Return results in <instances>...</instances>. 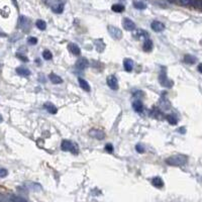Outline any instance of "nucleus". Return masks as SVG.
<instances>
[{"label":"nucleus","mask_w":202,"mask_h":202,"mask_svg":"<svg viewBox=\"0 0 202 202\" xmlns=\"http://www.w3.org/2000/svg\"><path fill=\"white\" fill-rule=\"evenodd\" d=\"M188 162V157L185 155H174L169 157L166 160V163L170 166H176V167H179V166H184L186 165Z\"/></svg>","instance_id":"nucleus-1"},{"label":"nucleus","mask_w":202,"mask_h":202,"mask_svg":"<svg viewBox=\"0 0 202 202\" xmlns=\"http://www.w3.org/2000/svg\"><path fill=\"white\" fill-rule=\"evenodd\" d=\"M45 3L51 7L55 13H62L64 11L65 0H45Z\"/></svg>","instance_id":"nucleus-2"},{"label":"nucleus","mask_w":202,"mask_h":202,"mask_svg":"<svg viewBox=\"0 0 202 202\" xmlns=\"http://www.w3.org/2000/svg\"><path fill=\"white\" fill-rule=\"evenodd\" d=\"M61 148H62V150H65V152H71V153L75 154V155L78 154V146H77V144L72 142L69 140H63L62 144H61Z\"/></svg>","instance_id":"nucleus-3"},{"label":"nucleus","mask_w":202,"mask_h":202,"mask_svg":"<svg viewBox=\"0 0 202 202\" xmlns=\"http://www.w3.org/2000/svg\"><path fill=\"white\" fill-rule=\"evenodd\" d=\"M108 33H109L110 37L114 39H120L122 37V31H120L118 27L113 26V25H108L107 26Z\"/></svg>","instance_id":"nucleus-4"},{"label":"nucleus","mask_w":202,"mask_h":202,"mask_svg":"<svg viewBox=\"0 0 202 202\" xmlns=\"http://www.w3.org/2000/svg\"><path fill=\"white\" fill-rule=\"evenodd\" d=\"M18 26H19V28H21L23 31H27L31 28V20H29L27 17L21 15V16H19V19H18Z\"/></svg>","instance_id":"nucleus-5"},{"label":"nucleus","mask_w":202,"mask_h":202,"mask_svg":"<svg viewBox=\"0 0 202 202\" xmlns=\"http://www.w3.org/2000/svg\"><path fill=\"white\" fill-rule=\"evenodd\" d=\"M106 83H107L108 87L112 90H117L118 89V81L114 75H109L106 79Z\"/></svg>","instance_id":"nucleus-6"},{"label":"nucleus","mask_w":202,"mask_h":202,"mask_svg":"<svg viewBox=\"0 0 202 202\" xmlns=\"http://www.w3.org/2000/svg\"><path fill=\"white\" fill-rule=\"evenodd\" d=\"M159 81H160V83H161L162 86H164V87L171 88V87L173 86V81L168 79L167 75H166L165 73H161V75H160V77H159Z\"/></svg>","instance_id":"nucleus-7"},{"label":"nucleus","mask_w":202,"mask_h":202,"mask_svg":"<svg viewBox=\"0 0 202 202\" xmlns=\"http://www.w3.org/2000/svg\"><path fill=\"white\" fill-rule=\"evenodd\" d=\"M122 25H123L124 29H126V31H132L136 29V23H134L132 19L127 18V17H124V18L122 19Z\"/></svg>","instance_id":"nucleus-8"},{"label":"nucleus","mask_w":202,"mask_h":202,"mask_svg":"<svg viewBox=\"0 0 202 202\" xmlns=\"http://www.w3.org/2000/svg\"><path fill=\"white\" fill-rule=\"evenodd\" d=\"M150 27H152V29H153L154 31H156V33H161V31H163L164 29H165L164 23H162L161 21H158V20H154L153 22H152V24H150Z\"/></svg>","instance_id":"nucleus-9"},{"label":"nucleus","mask_w":202,"mask_h":202,"mask_svg":"<svg viewBox=\"0 0 202 202\" xmlns=\"http://www.w3.org/2000/svg\"><path fill=\"white\" fill-rule=\"evenodd\" d=\"M92 138H96V140H103L105 138V134H104L102 130H99V129H91L90 132H89Z\"/></svg>","instance_id":"nucleus-10"},{"label":"nucleus","mask_w":202,"mask_h":202,"mask_svg":"<svg viewBox=\"0 0 202 202\" xmlns=\"http://www.w3.org/2000/svg\"><path fill=\"white\" fill-rule=\"evenodd\" d=\"M89 66V61L86 58H80L78 59V61L76 62V68L83 70V69H86Z\"/></svg>","instance_id":"nucleus-11"},{"label":"nucleus","mask_w":202,"mask_h":202,"mask_svg":"<svg viewBox=\"0 0 202 202\" xmlns=\"http://www.w3.org/2000/svg\"><path fill=\"white\" fill-rule=\"evenodd\" d=\"M68 49L69 51H70L71 53H72L73 55H75V56H79V55L81 54V49L80 47H78V45H76V43H70L68 45Z\"/></svg>","instance_id":"nucleus-12"},{"label":"nucleus","mask_w":202,"mask_h":202,"mask_svg":"<svg viewBox=\"0 0 202 202\" xmlns=\"http://www.w3.org/2000/svg\"><path fill=\"white\" fill-rule=\"evenodd\" d=\"M43 107H45V110H47V112H49L51 114H56L57 112H58V108H57L53 103H51V102H47V103H45Z\"/></svg>","instance_id":"nucleus-13"},{"label":"nucleus","mask_w":202,"mask_h":202,"mask_svg":"<svg viewBox=\"0 0 202 202\" xmlns=\"http://www.w3.org/2000/svg\"><path fill=\"white\" fill-rule=\"evenodd\" d=\"M123 67H124V70L126 72H132V68H134V62L132 61V59H124L123 60Z\"/></svg>","instance_id":"nucleus-14"},{"label":"nucleus","mask_w":202,"mask_h":202,"mask_svg":"<svg viewBox=\"0 0 202 202\" xmlns=\"http://www.w3.org/2000/svg\"><path fill=\"white\" fill-rule=\"evenodd\" d=\"M78 82H79L80 87L83 90L86 91V92H90V90H91L90 85H89V83L87 82L86 80H84V79H82V78H78Z\"/></svg>","instance_id":"nucleus-15"},{"label":"nucleus","mask_w":202,"mask_h":202,"mask_svg":"<svg viewBox=\"0 0 202 202\" xmlns=\"http://www.w3.org/2000/svg\"><path fill=\"white\" fill-rule=\"evenodd\" d=\"M49 78L53 84H61V83H63V79L60 76L55 74V73H51L49 75Z\"/></svg>","instance_id":"nucleus-16"},{"label":"nucleus","mask_w":202,"mask_h":202,"mask_svg":"<svg viewBox=\"0 0 202 202\" xmlns=\"http://www.w3.org/2000/svg\"><path fill=\"white\" fill-rule=\"evenodd\" d=\"M16 73L18 75H20V76H24V77H27L31 75V71L28 70L27 68H25V67H18V68H16Z\"/></svg>","instance_id":"nucleus-17"},{"label":"nucleus","mask_w":202,"mask_h":202,"mask_svg":"<svg viewBox=\"0 0 202 202\" xmlns=\"http://www.w3.org/2000/svg\"><path fill=\"white\" fill-rule=\"evenodd\" d=\"M153 47H154L153 41H150V39H146V41H144V45H142L144 51H146V52H150V51L153 49Z\"/></svg>","instance_id":"nucleus-18"},{"label":"nucleus","mask_w":202,"mask_h":202,"mask_svg":"<svg viewBox=\"0 0 202 202\" xmlns=\"http://www.w3.org/2000/svg\"><path fill=\"white\" fill-rule=\"evenodd\" d=\"M132 107H134V111L136 112H142V110H144V105H142V103L140 102V100H136L134 101V103H132Z\"/></svg>","instance_id":"nucleus-19"},{"label":"nucleus","mask_w":202,"mask_h":202,"mask_svg":"<svg viewBox=\"0 0 202 202\" xmlns=\"http://www.w3.org/2000/svg\"><path fill=\"white\" fill-rule=\"evenodd\" d=\"M134 7L136 9H138V10H144V9L146 8V4L144 2V1H138V0H136V1H134Z\"/></svg>","instance_id":"nucleus-20"},{"label":"nucleus","mask_w":202,"mask_h":202,"mask_svg":"<svg viewBox=\"0 0 202 202\" xmlns=\"http://www.w3.org/2000/svg\"><path fill=\"white\" fill-rule=\"evenodd\" d=\"M166 119H167V121L169 122L170 124H172V125H175V124L178 123V118L175 114H168V115L166 116Z\"/></svg>","instance_id":"nucleus-21"},{"label":"nucleus","mask_w":202,"mask_h":202,"mask_svg":"<svg viewBox=\"0 0 202 202\" xmlns=\"http://www.w3.org/2000/svg\"><path fill=\"white\" fill-rule=\"evenodd\" d=\"M196 61H197L196 57L192 56V55H186V56L184 57V62H185L186 64L193 65V64H195V63H196Z\"/></svg>","instance_id":"nucleus-22"},{"label":"nucleus","mask_w":202,"mask_h":202,"mask_svg":"<svg viewBox=\"0 0 202 202\" xmlns=\"http://www.w3.org/2000/svg\"><path fill=\"white\" fill-rule=\"evenodd\" d=\"M152 184H153L155 187L157 188H162L164 186V182L162 180V178L160 177H155L153 180H152Z\"/></svg>","instance_id":"nucleus-23"},{"label":"nucleus","mask_w":202,"mask_h":202,"mask_svg":"<svg viewBox=\"0 0 202 202\" xmlns=\"http://www.w3.org/2000/svg\"><path fill=\"white\" fill-rule=\"evenodd\" d=\"M95 45H96V49L98 52H103L104 49H105V43H103L102 39H96L95 41Z\"/></svg>","instance_id":"nucleus-24"},{"label":"nucleus","mask_w":202,"mask_h":202,"mask_svg":"<svg viewBox=\"0 0 202 202\" xmlns=\"http://www.w3.org/2000/svg\"><path fill=\"white\" fill-rule=\"evenodd\" d=\"M35 26L39 29H41V31H45V29L47 28V23H45V21L43 20V19H37V20L35 21Z\"/></svg>","instance_id":"nucleus-25"},{"label":"nucleus","mask_w":202,"mask_h":202,"mask_svg":"<svg viewBox=\"0 0 202 202\" xmlns=\"http://www.w3.org/2000/svg\"><path fill=\"white\" fill-rule=\"evenodd\" d=\"M7 202H26V200L23 199L22 197H19V196L11 195V196H9V197H8Z\"/></svg>","instance_id":"nucleus-26"},{"label":"nucleus","mask_w":202,"mask_h":202,"mask_svg":"<svg viewBox=\"0 0 202 202\" xmlns=\"http://www.w3.org/2000/svg\"><path fill=\"white\" fill-rule=\"evenodd\" d=\"M111 9L114 12H122L124 10V6L122 4H114L112 5Z\"/></svg>","instance_id":"nucleus-27"},{"label":"nucleus","mask_w":202,"mask_h":202,"mask_svg":"<svg viewBox=\"0 0 202 202\" xmlns=\"http://www.w3.org/2000/svg\"><path fill=\"white\" fill-rule=\"evenodd\" d=\"M172 1H174L176 3H179L181 5H190L193 3L194 0H172Z\"/></svg>","instance_id":"nucleus-28"},{"label":"nucleus","mask_w":202,"mask_h":202,"mask_svg":"<svg viewBox=\"0 0 202 202\" xmlns=\"http://www.w3.org/2000/svg\"><path fill=\"white\" fill-rule=\"evenodd\" d=\"M43 57L45 60L49 61V60H51V59L53 58V55H52V53L49 52V49H45V51L43 52Z\"/></svg>","instance_id":"nucleus-29"},{"label":"nucleus","mask_w":202,"mask_h":202,"mask_svg":"<svg viewBox=\"0 0 202 202\" xmlns=\"http://www.w3.org/2000/svg\"><path fill=\"white\" fill-rule=\"evenodd\" d=\"M136 35H140V37H144L146 39H148V33H146V31H144V29H140V31H138V33Z\"/></svg>","instance_id":"nucleus-30"},{"label":"nucleus","mask_w":202,"mask_h":202,"mask_svg":"<svg viewBox=\"0 0 202 202\" xmlns=\"http://www.w3.org/2000/svg\"><path fill=\"white\" fill-rule=\"evenodd\" d=\"M27 43H29V45H37V39L35 37H29L28 39H27Z\"/></svg>","instance_id":"nucleus-31"},{"label":"nucleus","mask_w":202,"mask_h":202,"mask_svg":"<svg viewBox=\"0 0 202 202\" xmlns=\"http://www.w3.org/2000/svg\"><path fill=\"white\" fill-rule=\"evenodd\" d=\"M8 175V171L4 168H0V178H5Z\"/></svg>","instance_id":"nucleus-32"},{"label":"nucleus","mask_w":202,"mask_h":202,"mask_svg":"<svg viewBox=\"0 0 202 202\" xmlns=\"http://www.w3.org/2000/svg\"><path fill=\"white\" fill-rule=\"evenodd\" d=\"M136 152H138V153H140V154H142V153H144V148H142V144H136Z\"/></svg>","instance_id":"nucleus-33"},{"label":"nucleus","mask_w":202,"mask_h":202,"mask_svg":"<svg viewBox=\"0 0 202 202\" xmlns=\"http://www.w3.org/2000/svg\"><path fill=\"white\" fill-rule=\"evenodd\" d=\"M105 150H107L108 153H112L113 152V146L111 144H107L105 146Z\"/></svg>","instance_id":"nucleus-34"},{"label":"nucleus","mask_w":202,"mask_h":202,"mask_svg":"<svg viewBox=\"0 0 202 202\" xmlns=\"http://www.w3.org/2000/svg\"><path fill=\"white\" fill-rule=\"evenodd\" d=\"M16 56H17V58H19L21 61H23V62H28V59L25 56H22L21 54H16Z\"/></svg>","instance_id":"nucleus-35"},{"label":"nucleus","mask_w":202,"mask_h":202,"mask_svg":"<svg viewBox=\"0 0 202 202\" xmlns=\"http://www.w3.org/2000/svg\"><path fill=\"white\" fill-rule=\"evenodd\" d=\"M178 132H180V134H185V132H186V128L185 127L178 128Z\"/></svg>","instance_id":"nucleus-36"},{"label":"nucleus","mask_w":202,"mask_h":202,"mask_svg":"<svg viewBox=\"0 0 202 202\" xmlns=\"http://www.w3.org/2000/svg\"><path fill=\"white\" fill-rule=\"evenodd\" d=\"M198 71H199L200 73H202V64H199L198 65Z\"/></svg>","instance_id":"nucleus-37"},{"label":"nucleus","mask_w":202,"mask_h":202,"mask_svg":"<svg viewBox=\"0 0 202 202\" xmlns=\"http://www.w3.org/2000/svg\"><path fill=\"white\" fill-rule=\"evenodd\" d=\"M0 37H6V35H5V33H3V31H0Z\"/></svg>","instance_id":"nucleus-38"},{"label":"nucleus","mask_w":202,"mask_h":202,"mask_svg":"<svg viewBox=\"0 0 202 202\" xmlns=\"http://www.w3.org/2000/svg\"><path fill=\"white\" fill-rule=\"evenodd\" d=\"M12 2H13V4H14L15 6L17 7V2H16V0H12Z\"/></svg>","instance_id":"nucleus-39"},{"label":"nucleus","mask_w":202,"mask_h":202,"mask_svg":"<svg viewBox=\"0 0 202 202\" xmlns=\"http://www.w3.org/2000/svg\"><path fill=\"white\" fill-rule=\"evenodd\" d=\"M2 120H3V117H2V116H1V115H0V122L2 121Z\"/></svg>","instance_id":"nucleus-40"}]
</instances>
